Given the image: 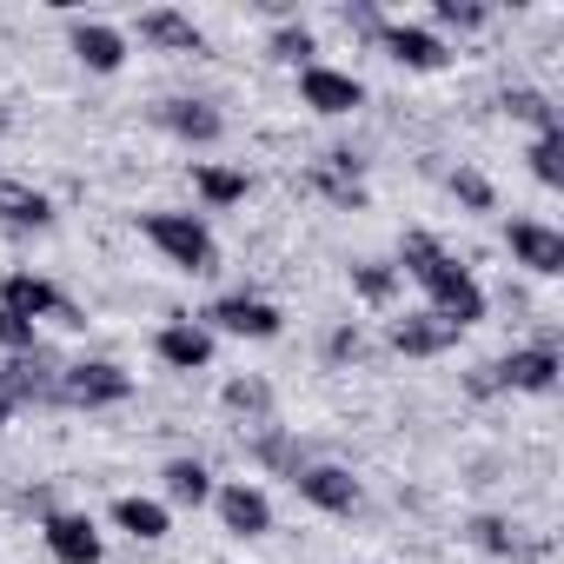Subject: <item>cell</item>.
Returning <instances> with one entry per match:
<instances>
[{
	"mask_svg": "<svg viewBox=\"0 0 564 564\" xmlns=\"http://www.w3.org/2000/svg\"><path fill=\"white\" fill-rule=\"evenodd\" d=\"M140 232L180 265V272H213L219 265V246H213V226L199 213H173V206H153L140 213Z\"/></svg>",
	"mask_w": 564,
	"mask_h": 564,
	"instance_id": "obj_1",
	"label": "cell"
},
{
	"mask_svg": "<svg viewBox=\"0 0 564 564\" xmlns=\"http://www.w3.org/2000/svg\"><path fill=\"white\" fill-rule=\"evenodd\" d=\"M425 300H432L425 313H438L452 333H471V326L485 319V286H478V279H471L458 259H445V265L425 279Z\"/></svg>",
	"mask_w": 564,
	"mask_h": 564,
	"instance_id": "obj_2",
	"label": "cell"
},
{
	"mask_svg": "<svg viewBox=\"0 0 564 564\" xmlns=\"http://www.w3.org/2000/svg\"><path fill=\"white\" fill-rule=\"evenodd\" d=\"M61 399L80 405V412H107V405H127L133 399V372L113 366V359H80L61 372Z\"/></svg>",
	"mask_w": 564,
	"mask_h": 564,
	"instance_id": "obj_3",
	"label": "cell"
},
{
	"mask_svg": "<svg viewBox=\"0 0 564 564\" xmlns=\"http://www.w3.org/2000/svg\"><path fill=\"white\" fill-rule=\"evenodd\" d=\"M557 346H551V333L538 339V346H518V352H505L485 379H478V392H491V386H505V392H551L557 386Z\"/></svg>",
	"mask_w": 564,
	"mask_h": 564,
	"instance_id": "obj_4",
	"label": "cell"
},
{
	"mask_svg": "<svg viewBox=\"0 0 564 564\" xmlns=\"http://www.w3.org/2000/svg\"><path fill=\"white\" fill-rule=\"evenodd\" d=\"M199 326L206 333H232V339H279L286 333V313H279L272 300H252V293H226V300L206 306Z\"/></svg>",
	"mask_w": 564,
	"mask_h": 564,
	"instance_id": "obj_5",
	"label": "cell"
},
{
	"mask_svg": "<svg viewBox=\"0 0 564 564\" xmlns=\"http://www.w3.org/2000/svg\"><path fill=\"white\" fill-rule=\"evenodd\" d=\"M300 100H306L313 113H326V120H346V113H359V107H366V80H359V74H346V67L313 61V67H300Z\"/></svg>",
	"mask_w": 564,
	"mask_h": 564,
	"instance_id": "obj_6",
	"label": "cell"
},
{
	"mask_svg": "<svg viewBox=\"0 0 564 564\" xmlns=\"http://www.w3.org/2000/svg\"><path fill=\"white\" fill-rule=\"evenodd\" d=\"M505 246H511V259H518L524 272H538V279H557V272H564V232L544 226V219H511V226H505Z\"/></svg>",
	"mask_w": 564,
	"mask_h": 564,
	"instance_id": "obj_7",
	"label": "cell"
},
{
	"mask_svg": "<svg viewBox=\"0 0 564 564\" xmlns=\"http://www.w3.org/2000/svg\"><path fill=\"white\" fill-rule=\"evenodd\" d=\"M293 491H300L313 511H333V518L359 511V478H352L346 465H300V471H293Z\"/></svg>",
	"mask_w": 564,
	"mask_h": 564,
	"instance_id": "obj_8",
	"label": "cell"
},
{
	"mask_svg": "<svg viewBox=\"0 0 564 564\" xmlns=\"http://www.w3.org/2000/svg\"><path fill=\"white\" fill-rule=\"evenodd\" d=\"M213 505H219V524H226L232 538H265V531H272V498H265L259 485H246V478L213 485Z\"/></svg>",
	"mask_w": 564,
	"mask_h": 564,
	"instance_id": "obj_9",
	"label": "cell"
},
{
	"mask_svg": "<svg viewBox=\"0 0 564 564\" xmlns=\"http://www.w3.org/2000/svg\"><path fill=\"white\" fill-rule=\"evenodd\" d=\"M41 538H47V551H54V564H100V524L87 518V511H47V524H41Z\"/></svg>",
	"mask_w": 564,
	"mask_h": 564,
	"instance_id": "obj_10",
	"label": "cell"
},
{
	"mask_svg": "<svg viewBox=\"0 0 564 564\" xmlns=\"http://www.w3.org/2000/svg\"><path fill=\"white\" fill-rule=\"evenodd\" d=\"M0 306H8L14 319H28V326H41V319H61V286L54 279H41V272H8L0 279Z\"/></svg>",
	"mask_w": 564,
	"mask_h": 564,
	"instance_id": "obj_11",
	"label": "cell"
},
{
	"mask_svg": "<svg viewBox=\"0 0 564 564\" xmlns=\"http://www.w3.org/2000/svg\"><path fill=\"white\" fill-rule=\"evenodd\" d=\"M379 47H386L399 67H412V74H432V67L452 61L445 41H438L432 28H419V21H386V28H379Z\"/></svg>",
	"mask_w": 564,
	"mask_h": 564,
	"instance_id": "obj_12",
	"label": "cell"
},
{
	"mask_svg": "<svg viewBox=\"0 0 564 564\" xmlns=\"http://www.w3.org/2000/svg\"><path fill=\"white\" fill-rule=\"evenodd\" d=\"M67 47H74V61L87 74H120L127 67V34L107 28V21H74L67 28Z\"/></svg>",
	"mask_w": 564,
	"mask_h": 564,
	"instance_id": "obj_13",
	"label": "cell"
},
{
	"mask_svg": "<svg viewBox=\"0 0 564 564\" xmlns=\"http://www.w3.org/2000/svg\"><path fill=\"white\" fill-rule=\"evenodd\" d=\"M153 352H160V366H173V372H206V366H213V333H206L199 319H173V326L153 333Z\"/></svg>",
	"mask_w": 564,
	"mask_h": 564,
	"instance_id": "obj_14",
	"label": "cell"
},
{
	"mask_svg": "<svg viewBox=\"0 0 564 564\" xmlns=\"http://www.w3.org/2000/svg\"><path fill=\"white\" fill-rule=\"evenodd\" d=\"M140 41H147V47H166V54H199V47H206L199 21L180 14V8H147V14H140Z\"/></svg>",
	"mask_w": 564,
	"mask_h": 564,
	"instance_id": "obj_15",
	"label": "cell"
},
{
	"mask_svg": "<svg viewBox=\"0 0 564 564\" xmlns=\"http://www.w3.org/2000/svg\"><path fill=\"white\" fill-rule=\"evenodd\" d=\"M160 127L180 133L186 147H213V140L226 133V113H219L213 100H166V107H160Z\"/></svg>",
	"mask_w": 564,
	"mask_h": 564,
	"instance_id": "obj_16",
	"label": "cell"
},
{
	"mask_svg": "<svg viewBox=\"0 0 564 564\" xmlns=\"http://www.w3.org/2000/svg\"><path fill=\"white\" fill-rule=\"evenodd\" d=\"M392 346H399L405 359H438V352L458 346V333H452L438 313H405V319H392Z\"/></svg>",
	"mask_w": 564,
	"mask_h": 564,
	"instance_id": "obj_17",
	"label": "cell"
},
{
	"mask_svg": "<svg viewBox=\"0 0 564 564\" xmlns=\"http://www.w3.org/2000/svg\"><path fill=\"white\" fill-rule=\"evenodd\" d=\"M160 505L173 511V505H186V511H199V505H213V471L199 465V458H166V471H160Z\"/></svg>",
	"mask_w": 564,
	"mask_h": 564,
	"instance_id": "obj_18",
	"label": "cell"
},
{
	"mask_svg": "<svg viewBox=\"0 0 564 564\" xmlns=\"http://www.w3.org/2000/svg\"><path fill=\"white\" fill-rule=\"evenodd\" d=\"M113 524H120L127 538H140V544H160V538L173 531V511H166L160 498H140V491H127V498H113Z\"/></svg>",
	"mask_w": 564,
	"mask_h": 564,
	"instance_id": "obj_19",
	"label": "cell"
},
{
	"mask_svg": "<svg viewBox=\"0 0 564 564\" xmlns=\"http://www.w3.org/2000/svg\"><path fill=\"white\" fill-rule=\"evenodd\" d=\"M0 219L21 232H41V226H54V199L28 180H0Z\"/></svg>",
	"mask_w": 564,
	"mask_h": 564,
	"instance_id": "obj_20",
	"label": "cell"
},
{
	"mask_svg": "<svg viewBox=\"0 0 564 564\" xmlns=\"http://www.w3.org/2000/svg\"><path fill=\"white\" fill-rule=\"evenodd\" d=\"M193 193L206 199V206H239L246 193H252V173H239V166H193Z\"/></svg>",
	"mask_w": 564,
	"mask_h": 564,
	"instance_id": "obj_21",
	"label": "cell"
},
{
	"mask_svg": "<svg viewBox=\"0 0 564 564\" xmlns=\"http://www.w3.org/2000/svg\"><path fill=\"white\" fill-rule=\"evenodd\" d=\"M445 259H452V252H445L432 232H405V239H399V279H419V286H425Z\"/></svg>",
	"mask_w": 564,
	"mask_h": 564,
	"instance_id": "obj_22",
	"label": "cell"
},
{
	"mask_svg": "<svg viewBox=\"0 0 564 564\" xmlns=\"http://www.w3.org/2000/svg\"><path fill=\"white\" fill-rule=\"evenodd\" d=\"M352 293H359L366 306H392V300H399V265L359 259V265H352Z\"/></svg>",
	"mask_w": 564,
	"mask_h": 564,
	"instance_id": "obj_23",
	"label": "cell"
},
{
	"mask_svg": "<svg viewBox=\"0 0 564 564\" xmlns=\"http://www.w3.org/2000/svg\"><path fill=\"white\" fill-rule=\"evenodd\" d=\"M219 399H226V412H239V419H252V425H265V419H272V386H265V379H252V372H246V379H226V392H219Z\"/></svg>",
	"mask_w": 564,
	"mask_h": 564,
	"instance_id": "obj_24",
	"label": "cell"
},
{
	"mask_svg": "<svg viewBox=\"0 0 564 564\" xmlns=\"http://www.w3.org/2000/svg\"><path fill=\"white\" fill-rule=\"evenodd\" d=\"M505 113H511V120H531L538 133H564V120H557L551 94H538V87H511V94H505Z\"/></svg>",
	"mask_w": 564,
	"mask_h": 564,
	"instance_id": "obj_25",
	"label": "cell"
},
{
	"mask_svg": "<svg viewBox=\"0 0 564 564\" xmlns=\"http://www.w3.org/2000/svg\"><path fill=\"white\" fill-rule=\"evenodd\" d=\"M432 21H438V28H452V34H478V28L491 21V8H485V0H438ZM438 28H432V34H438Z\"/></svg>",
	"mask_w": 564,
	"mask_h": 564,
	"instance_id": "obj_26",
	"label": "cell"
},
{
	"mask_svg": "<svg viewBox=\"0 0 564 564\" xmlns=\"http://www.w3.org/2000/svg\"><path fill=\"white\" fill-rule=\"evenodd\" d=\"M524 160H531V173H538V186H564V133H538Z\"/></svg>",
	"mask_w": 564,
	"mask_h": 564,
	"instance_id": "obj_27",
	"label": "cell"
},
{
	"mask_svg": "<svg viewBox=\"0 0 564 564\" xmlns=\"http://www.w3.org/2000/svg\"><path fill=\"white\" fill-rule=\"evenodd\" d=\"M471 544L491 551V557H511V551H518V524H505V518L485 511V518H471Z\"/></svg>",
	"mask_w": 564,
	"mask_h": 564,
	"instance_id": "obj_28",
	"label": "cell"
},
{
	"mask_svg": "<svg viewBox=\"0 0 564 564\" xmlns=\"http://www.w3.org/2000/svg\"><path fill=\"white\" fill-rule=\"evenodd\" d=\"M0 352H14V359L41 352V326H28V319H14L8 306H0Z\"/></svg>",
	"mask_w": 564,
	"mask_h": 564,
	"instance_id": "obj_29",
	"label": "cell"
},
{
	"mask_svg": "<svg viewBox=\"0 0 564 564\" xmlns=\"http://www.w3.org/2000/svg\"><path fill=\"white\" fill-rule=\"evenodd\" d=\"M452 193H458V206H471V213H491V206H498L491 180H485V173H471V166H458V173H452Z\"/></svg>",
	"mask_w": 564,
	"mask_h": 564,
	"instance_id": "obj_30",
	"label": "cell"
},
{
	"mask_svg": "<svg viewBox=\"0 0 564 564\" xmlns=\"http://www.w3.org/2000/svg\"><path fill=\"white\" fill-rule=\"evenodd\" d=\"M313 54H319V47H313V34H306V28H279V34H272V61H286V67H313Z\"/></svg>",
	"mask_w": 564,
	"mask_h": 564,
	"instance_id": "obj_31",
	"label": "cell"
},
{
	"mask_svg": "<svg viewBox=\"0 0 564 564\" xmlns=\"http://www.w3.org/2000/svg\"><path fill=\"white\" fill-rule=\"evenodd\" d=\"M359 352H366V339H359V326H339V333L326 339V359H333V366H346V359H359Z\"/></svg>",
	"mask_w": 564,
	"mask_h": 564,
	"instance_id": "obj_32",
	"label": "cell"
},
{
	"mask_svg": "<svg viewBox=\"0 0 564 564\" xmlns=\"http://www.w3.org/2000/svg\"><path fill=\"white\" fill-rule=\"evenodd\" d=\"M8 419H14V399H8V392H0V432H8Z\"/></svg>",
	"mask_w": 564,
	"mask_h": 564,
	"instance_id": "obj_33",
	"label": "cell"
},
{
	"mask_svg": "<svg viewBox=\"0 0 564 564\" xmlns=\"http://www.w3.org/2000/svg\"><path fill=\"white\" fill-rule=\"evenodd\" d=\"M0 133H8V107H0Z\"/></svg>",
	"mask_w": 564,
	"mask_h": 564,
	"instance_id": "obj_34",
	"label": "cell"
}]
</instances>
